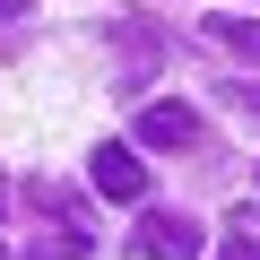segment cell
I'll return each mask as SVG.
<instances>
[{
	"mask_svg": "<svg viewBox=\"0 0 260 260\" xmlns=\"http://www.w3.org/2000/svg\"><path fill=\"white\" fill-rule=\"evenodd\" d=\"M139 251H148V260H200V251H208V225L182 217V208H156V217L139 225Z\"/></svg>",
	"mask_w": 260,
	"mask_h": 260,
	"instance_id": "1",
	"label": "cell"
},
{
	"mask_svg": "<svg viewBox=\"0 0 260 260\" xmlns=\"http://www.w3.org/2000/svg\"><path fill=\"white\" fill-rule=\"evenodd\" d=\"M139 148H200L191 104H139Z\"/></svg>",
	"mask_w": 260,
	"mask_h": 260,
	"instance_id": "2",
	"label": "cell"
},
{
	"mask_svg": "<svg viewBox=\"0 0 260 260\" xmlns=\"http://www.w3.org/2000/svg\"><path fill=\"white\" fill-rule=\"evenodd\" d=\"M87 182H95L104 200H148V165L130 156V148H95V165H87Z\"/></svg>",
	"mask_w": 260,
	"mask_h": 260,
	"instance_id": "3",
	"label": "cell"
},
{
	"mask_svg": "<svg viewBox=\"0 0 260 260\" xmlns=\"http://www.w3.org/2000/svg\"><path fill=\"white\" fill-rule=\"evenodd\" d=\"M113 44H121V87H148L156 78V26L148 18H113Z\"/></svg>",
	"mask_w": 260,
	"mask_h": 260,
	"instance_id": "4",
	"label": "cell"
},
{
	"mask_svg": "<svg viewBox=\"0 0 260 260\" xmlns=\"http://www.w3.org/2000/svg\"><path fill=\"white\" fill-rule=\"evenodd\" d=\"M208 35H217L225 52H243V61H260V18H208Z\"/></svg>",
	"mask_w": 260,
	"mask_h": 260,
	"instance_id": "5",
	"label": "cell"
},
{
	"mask_svg": "<svg viewBox=\"0 0 260 260\" xmlns=\"http://www.w3.org/2000/svg\"><path fill=\"white\" fill-rule=\"evenodd\" d=\"M35 260H87V234H70L61 217V234H35Z\"/></svg>",
	"mask_w": 260,
	"mask_h": 260,
	"instance_id": "6",
	"label": "cell"
},
{
	"mask_svg": "<svg viewBox=\"0 0 260 260\" xmlns=\"http://www.w3.org/2000/svg\"><path fill=\"white\" fill-rule=\"evenodd\" d=\"M217 260H260V234H251V225H243V234H225V243H217Z\"/></svg>",
	"mask_w": 260,
	"mask_h": 260,
	"instance_id": "7",
	"label": "cell"
},
{
	"mask_svg": "<svg viewBox=\"0 0 260 260\" xmlns=\"http://www.w3.org/2000/svg\"><path fill=\"white\" fill-rule=\"evenodd\" d=\"M234 104H243V121H260V95L251 87H234Z\"/></svg>",
	"mask_w": 260,
	"mask_h": 260,
	"instance_id": "8",
	"label": "cell"
},
{
	"mask_svg": "<svg viewBox=\"0 0 260 260\" xmlns=\"http://www.w3.org/2000/svg\"><path fill=\"white\" fill-rule=\"evenodd\" d=\"M234 225H260V208H243V217H234Z\"/></svg>",
	"mask_w": 260,
	"mask_h": 260,
	"instance_id": "9",
	"label": "cell"
},
{
	"mask_svg": "<svg viewBox=\"0 0 260 260\" xmlns=\"http://www.w3.org/2000/svg\"><path fill=\"white\" fill-rule=\"evenodd\" d=\"M0 18H18V0H0Z\"/></svg>",
	"mask_w": 260,
	"mask_h": 260,
	"instance_id": "10",
	"label": "cell"
},
{
	"mask_svg": "<svg viewBox=\"0 0 260 260\" xmlns=\"http://www.w3.org/2000/svg\"><path fill=\"white\" fill-rule=\"evenodd\" d=\"M0 200H9V182H0Z\"/></svg>",
	"mask_w": 260,
	"mask_h": 260,
	"instance_id": "11",
	"label": "cell"
},
{
	"mask_svg": "<svg viewBox=\"0 0 260 260\" xmlns=\"http://www.w3.org/2000/svg\"><path fill=\"white\" fill-rule=\"evenodd\" d=\"M0 260H9V251H0Z\"/></svg>",
	"mask_w": 260,
	"mask_h": 260,
	"instance_id": "12",
	"label": "cell"
}]
</instances>
